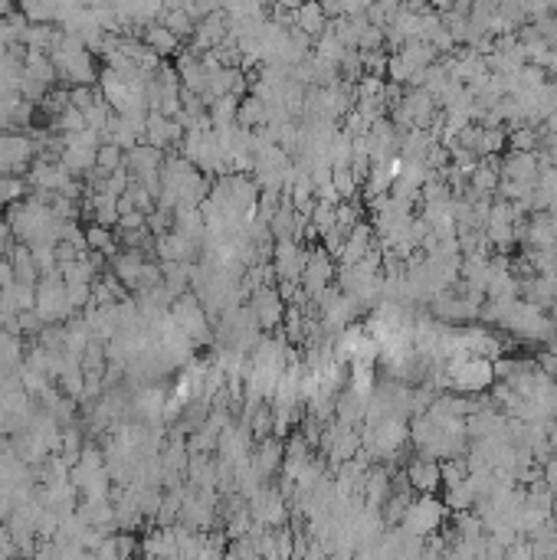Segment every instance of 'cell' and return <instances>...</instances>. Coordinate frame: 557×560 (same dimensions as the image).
Masks as SVG:
<instances>
[{
  "instance_id": "obj_1",
  "label": "cell",
  "mask_w": 557,
  "mask_h": 560,
  "mask_svg": "<svg viewBox=\"0 0 557 560\" xmlns=\"http://www.w3.org/2000/svg\"><path fill=\"white\" fill-rule=\"evenodd\" d=\"M446 384L453 394H482L496 384V370L492 361L472 354H459L446 361Z\"/></svg>"
},
{
  "instance_id": "obj_2",
  "label": "cell",
  "mask_w": 557,
  "mask_h": 560,
  "mask_svg": "<svg viewBox=\"0 0 557 560\" xmlns=\"http://www.w3.org/2000/svg\"><path fill=\"white\" fill-rule=\"evenodd\" d=\"M446 521H449V508L443 505V499H436V495H420V499H414L410 511L404 515L400 528H404L406 534H414V538L426 540V538H433V534H439Z\"/></svg>"
},
{
  "instance_id": "obj_3",
  "label": "cell",
  "mask_w": 557,
  "mask_h": 560,
  "mask_svg": "<svg viewBox=\"0 0 557 560\" xmlns=\"http://www.w3.org/2000/svg\"><path fill=\"white\" fill-rule=\"evenodd\" d=\"M332 286H334V259L324 253L322 246H315V249H308V263H305L302 272V292L308 302H315L324 288Z\"/></svg>"
},
{
  "instance_id": "obj_4",
  "label": "cell",
  "mask_w": 557,
  "mask_h": 560,
  "mask_svg": "<svg viewBox=\"0 0 557 560\" xmlns=\"http://www.w3.org/2000/svg\"><path fill=\"white\" fill-rule=\"evenodd\" d=\"M246 308L256 315L263 335H273V331H283V318H285V302L279 296V288H259L256 296H250Z\"/></svg>"
},
{
  "instance_id": "obj_5",
  "label": "cell",
  "mask_w": 557,
  "mask_h": 560,
  "mask_svg": "<svg viewBox=\"0 0 557 560\" xmlns=\"http://www.w3.org/2000/svg\"><path fill=\"white\" fill-rule=\"evenodd\" d=\"M308 249L299 246V239H279L273 249V269L279 282H302Z\"/></svg>"
},
{
  "instance_id": "obj_6",
  "label": "cell",
  "mask_w": 557,
  "mask_h": 560,
  "mask_svg": "<svg viewBox=\"0 0 557 560\" xmlns=\"http://www.w3.org/2000/svg\"><path fill=\"white\" fill-rule=\"evenodd\" d=\"M404 479L410 485V491L416 495H436L443 489V472H439V462L426 456H414L404 466Z\"/></svg>"
},
{
  "instance_id": "obj_7",
  "label": "cell",
  "mask_w": 557,
  "mask_h": 560,
  "mask_svg": "<svg viewBox=\"0 0 557 560\" xmlns=\"http://www.w3.org/2000/svg\"><path fill=\"white\" fill-rule=\"evenodd\" d=\"M283 459H285V442L283 439H263V442H256L253 446V456H250V462H253V469L263 475V482H273L279 472H283Z\"/></svg>"
},
{
  "instance_id": "obj_8",
  "label": "cell",
  "mask_w": 557,
  "mask_h": 560,
  "mask_svg": "<svg viewBox=\"0 0 557 560\" xmlns=\"http://www.w3.org/2000/svg\"><path fill=\"white\" fill-rule=\"evenodd\" d=\"M390 491H394V472L387 466H371L365 475V489H361V499H365L367 508L381 511L384 501L390 499Z\"/></svg>"
},
{
  "instance_id": "obj_9",
  "label": "cell",
  "mask_w": 557,
  "mask_h": 560,
  "mask_svg": "<svg viewBox=\"0 0 557 560\" xmlns=\"http://www.w3.org/2000/svg\"><path fill=\"white\" fill-rule=\"evenodd\" d=\"M164 158H168V154L152 148V144H138V148H132V151L125 154V171L132 174V181H142L148 174L161 171Z\"/></svg>"
},
{
  "instance_id": "obj_10",
  "label": "cell",
  "mask_w": 557,
  "mask_h": 560,
  "mask_svg": "<svg viewBox=\"0 0 557 560\" xmlns=\"http://www.w3.org/2000/svg\"><path fill=\"white\" fill-rule=\"evenodd\" d=\"M371 249H374V226H371V223H357L355 230L348 233L345 249H341V256H338L334 263H338V265H357L367 253H371Z\"/></svg>"
},
{
  "instance_id": "obj_11",
  "label": "cell",
  "mask_w": 557,
  "mask_h": 560,
  "mask_svg": "<svg viewBox=\"0 0 557 560\" xmlns=\"http://www.w3.org/2000/svg\"><path fill=\"white\" fill-rule=\"evenodd\" d=\"M142 43L154 53V56H158V60H168V56L177 60V53L184 50L181 40H177L168 27H161V23H148V27L142 30Z\"/></svg>"
},
{
  "instance_id": "obj_12",
  "label": "cell",
  "mask_w": 557,
  "mask_h": 560,
  "mask_svg": "<svg viewBox=\"0 0 557 560\" xmlns=\"http://www.w3.org/2000/svg\"><path fill=\"white\" fill-rule=\"evenodd\" d=\"M144 263H148V256L142 253V249H122V253L111 259V269L109 272L122 282L125 288H135V282H138V275H142Z\"/></svg>"
},
{
  "instance_id": "obj_13",
  "label": "cell",
  "mask_w": 557,
  "mask_h": 560,
  "mask_svg": "<svg viewBox=\"0 0 557 560\" xmlns=\"http://www.w3.org/2000/svg\"><path fill=\"white\" fill-rule=\"evenodd\" d=\"M295 30H302L305 37L318 40V37L328 30V17H324L322 4H305V7H295Z\"/></svg>"
},
{
  "instance_id": "obj_14",
  "label": "cell",
  "mask_w": 557,
  "mask_h": 560,
  "mask_svg": "<svg viewBox=\"0 0 557 560\" xmlns=\"http://www.w3.org/2000/svg\"><path fill=\"white\" fill-rule=\"evenodd\" d=\"M528 540V548H531V557L535 560H557V528L554 521H547L541 528L531 534Z\"/></svg>"
},
{
  "instance_id": "obj_15",
  "label": "cell",
  "mask_w": 557,
  "mask_h": 560,
  "mask_svg": "<svg viewBox=\"0 0 557 560\" xmlns=\"http://www.w3.org/2000/svg\"><path fill=\"white\" fill-rule=\"evenodd\" d=\"M161 27H168V30L177 37V40H187L191 43L193 40V33H197V23L187 17V11L184 7H164V13H161Z\"/></svg>"
},
{
  "instance_id": "obj_16",
  "label": "cell",
  "mask_w": 557,
  "mask_h": 560,
  "mask_svg": "<svg viewBox=\"0 0 557 560\" xmlns=\"http://www.w3.org/2000/svg\"><path fill=\"white\" fill-rule=\"evenodd\" d=\"M508 148V128H482V138H479L476 158L479 161H488V158H502V151Z\"/></svg>"
},
{
  "instance_id": "obj_17",
  "label": "cell",
  "mask_w": 557,
  "mask_h": 560,
  "mask_svg": "<svg viewBox=\"0 0 557 560\" xmlns=\"http://www.w3.org/2000/svg\"><path fill=\"white\" fill-rule=\"evenodd\" d=\"M236 125L246 128V132H256V128H263L266 125V105L253 95H246L240 99V112H236Z\"/></svg>"
},
{
  "instance_id": "obj_18",
  "label": "cell",
  "mask_w": 557,
  "mask_h": 560,
  "mask_svg": "<svg viewBox=\"0 0 557 560\" xmlns=\"http://www.w3.org/2000/svg\"><path fill=\"white\" fill-rule=\"evenodd\" d=\"M332 183L341 200H355L357 191H361V183H357L355 171H351V164H345V167H332Z\"/></svg>"
},
{
  "instance_id": "obj_19",
  "label": "cell",
  "mask_w": 557,
  "mask_h": 560,
  "mask_svg": "<svg viewBox=\"0 0 557 560\" xmlns=\"http://www.w3.org/2000/svg\"><path fill=\"white\" fill-rule=\"evenodd\" d=\"M23 197H30V187H27V181H20V177H11V174H4V177H0V207L20 204Z\"/></svg>"
},
{
  "instance_id": "obj_20",
  "label": "cell",
  "mask_w": 557,
  "mask_h": 560,
  "mask_svg": "<svg viewBox=\"0 0 557 560\" xmlns=\"http://www.w3.org/2000/svg\"><path fill=\"white\" fill-rule=\"evenodd\" d=\"M95 167H99L102 174H115L119 167H125V151L119 144L102 142V148L95 151Z\"/></svg>"
},
{
  "instance_id": "obj_21",
  "label": "cell",
  "mask_w": 557,
  "mask_h": 560,
  "mask_svg": "<svg viewBox=\"0 0 557 560\" xmlns=\"http://www.w3.org/2000/svg\"><path fill=\"white\" fill-rule=\"evenodd\" d=\"M439 472H443V491L456 489L469 479V462L466 459H446V462H439Z\"/></svg>"
},
{
  "instance_id": "obj_22",
  "label": "cell",
  "mask_w": 557,
  "mask_h": 560,
  "mask_svg": "<svg viewBox=\"0 0 557 560\" xmlns=\"http://www.w3.org/2000/svg\"><path fill=\"white\" fill-rule=\"evenodd\" d=\"M250 423V433H253V442H263V439L273 436V407H259L253 417L246 419Z\"/></svg>"
},
{
  "instance_id": "obj_23",
  "label": "cell",
  "mask_w": 557,
  "mask_h": 560,
  "mask_svg": "<svg viewBox=\"0 0 557 560\" xmlns=\"http://www.w3.org/2000/svg\"><path fill=\"white\" fill-rule=\"evenodd\" d=\"M99 102H105L99 85H76V89H70V105L79 109V112H89L92 105H99Z\"/></svg>"
},
{
  "instance_id": "obj_24",
  "label": "cell",
  "mask_w": 557,
  "mask_h": 560,
  "mask_svg": "<svg viewBox=\"0 0 557 560\" xmlns=\"http://www.w3.org/2000/svg\"><path fill=\"white\" fill-rule=\"evenodd\" d=\"M20 13L33 27H37V23H50L53 27V20H60V7H56V4H23Z\"/></svg>"
},
{
  "instance_id": "obj_25",
  "label": "cell",
  "mask_w": 557,
  "mask_h": 560,
  "mask_svg": "<svg viewBox=\"0 0 557 560\" xmlns=\"http://www.w3.org/2000/svg\"><path fill=\"white\" fill-rule=\"evenodd\" d=\"M174 220H177V214H174V210H154V214L148 216V233H152V236L171 233Z\"/></svg>"
},
{
  "instance_id": "obj_26",
  "label": "cell",
  "mask_w": 557,
  "mask_h": 560,
  "mask_svg": "<svg viewBox=\"0 0 557 560\" xmlns=\"http://www.w3.org/2000/svg\"><path fill=\"white\" fill-rule=\"evenodd\" d=\"M142 230H148V216L138 210L119 216V226H115V233H142Z\"/></svg>"
},
{
  "instance_id": "obj_27",
  "label": "cell",
  "mask_w": 557,
  "mask_h": 560,
  "mask_svg": "<svg viewBox=\"0 0 557 560\" xmlns=\"http://www.w3.org/2000/svg\"><path fill=\"white\" fill-rule=\"evenodd\" d=\"M541 482H545L547 489L557 491V456H551L547 462H541Z\"/></svg>"
},
{
  "instance_id": "obj_28",
  "label": "cell",
  "mask_w": 557,
  "mask_h": 560,
  "mask_svg": "<svg viewBox=\"0 0 557 560\" xmlns=\"http://www.w3.org/2000/svg\"><path fill=\"white\" fill-rule=\"evenodd\" d=\"M17 282V272H13V263L11 259H0V292L4 288H11Z\"/></svg>"
},
{
  "instance_id": "obj_29",
  "label": "cell",
  "mask_w": 557,
  "mask_h": 560,
  "mask_svg": "<svg viewBox=\"0 0 557 560\" xmlns=\"http://www.w3.org/2000/svg\"><path fill=\"white\" fill-rule=\"evenodd\" d=\"M505 560H535V557H531V548H528V540L521 538L515 548H508L505 550Z\"/></svg>"
},
{
  "instance_id": "obj_30",
  "label": "cell",
  "mask_w": 557,
  "mask_h": 560,
  "mask_svg": "<svg viewBox=\"0 0 557 560\" xmlns=\"http://www.w3.org/2000/svg\"><path fill=\"white\" fill-rule=\"evenodd\" d=\"M547 442H551V452L557 456V419L551 423V426H547Z\"/></svg>"
}]
</instances>
